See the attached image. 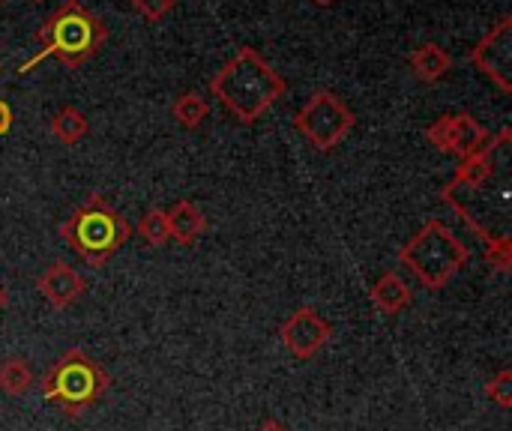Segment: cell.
I'll return each mask as SVG.
<instances>
[{
  "instance_id": "6da1fadb",
  "label": "cell",
  "mask_w": 512,
  "mask_h": 431,
  "mask_svg": "<svg viewBox=\"0 0 512 431\" xmlns=\"http://www.w3.org/2000/svg\"><path fill=\"white\" fill-rule=\"evenodd\" d=\"M285 90H288L285 78L255 48H249V45L240 48L210 78V93L243 126L258 123L285 96Z\"/></svg>"
},
{
  "instance_id": "7a4b0ae2",
  "label": "cell",
  "mask_w": 512,
  "mask_h": 431,
  "mask_svg": "<svg viewBox=\"0 0 512 431\" xmlns=\"http://www.w3.org/2000/svg\"><path fill=\"white\" fill-rule=\"evenodd\" d=\"M36 36L42 48L18 66V75H24L30 66L42 63L45 57H54L63 66L87 63L108 42V27L99 21V15H93L78 0H66L57 12L48 15V21L39 27Z\"/></svg>"
},
{
  "instance_id": "3957f363",
  "label": "cell",
  "mask_w": 512,
  "mask_h": 431,
  "mask_svg": "<svg viewBox=\"0 0 512 431\" xmlns=\"http://www.w3.org/2000/svg\"><path fill=\"white\" fill-rule=\"evenodd\" d=\"M60 237L87 267L99 270L132 237V225L111 201H105L102 195H90L60 225Z\"/></svg>"
},
{
  "instance_id": "277c9868",
  "label": "cell",
  "mask_w": 512,
  "mask_h": 431,
  "mask_svg": "<svg viewBox=\"0 0 512 431\" xmlns=\"http://www.w3.org/2000/svg\"><path fill=\"white\" fill-rule=\"evenodd\" d=\"M468 261H471V249L441 219H429L399 249V264L429 291L447 288L465 270Z\"/></svg>"
},
{
  "instance_id": "5b68a950",
  "label": "cell",
  "mask_w": 512,
  "mask_h": 431,
  "mask_svg": "<svg viewBox=\"0 0 512 431\" xmlns=\"http://www.w3.org/2000/svg\"><path fill=\"white\" fill-rule=\"evenodd\" d=\"M108 384L111 378L96 360H90L81 348H69L42 378V399L63 414L78 417L105 396Z\"/></svg>"
},
{
  "instance_id": "8992f818",
  "label": "cell",
  "mask_w": 512,
  "mask_h": 431,
  "mask_svg": "<svg viewBox=\"0 0 512 431\" xmlns=\"http://www.w3.org/2000/svg\"><path fill=\"white\" fill-rule=\"evenodd\" d=\"M357 126V114L333 90H315L294 114V129L321 153H333Z\"/></svg>"
},
{
  "instance_id": "52a82bcc",
  "label": "cell",
  "mask_w": 512,
  "mask_h": 431,
  "mask_svg": "<svg viewBox=\"0 0 512 431\" xmlns=\"http://www.w3.org/2000/svg\"><path fill=\"white\" fill-rule=\"evenodd\" d=\"M426 138H429V144L435 150L450 153V156H459V159H468V156L480 153L492 141L489 129L474 114H465V111L462 114H444V117H438L426 129Z\"/></svg>"
},
{
  "instance_id": "ba28073f",
  "label": "cell",
  "mask_w": 512,
  "mask_h": 431,
  "mask_svg": "<svg viewBox=\"0 0 512 431\" xmlns=\"http://www.w3.org/2000/svg\"><path fill=\"white\" fill-rule=\"evenodd\" d=\"M471 63L501 90L512 93V18L504 15L474 48Z\"/></svg>"
},
{
  "instance_id": "9c48e42d",
  "label": "cell",
  "mask_w": 512,
  "mask_h": 431,
  "mask_svg": "<svg viewBox=\"0 0 512 431\" xmlns=\"http://www.w3.org/2000/svg\"><path fill=\"white\" fill-rule=\"evenodd\" d=\"M333 336V327L309 306L297 309L294 315L285 318V324L279 327V339L288 348V354H294L297 360H312Z\"/></svg>"
},
{
  "instance_id": "30bf717a",
  "label": "cell",
  "mask_w": 512,
  "mask_h": 431,
  "mask_svg": "<svg viewBox=\"0 0 512 431\" xmlns=\"http://www.w3.org/2000/svg\"><path fill=\"white\" fill-rule=\"evenodd\" d=\"M510 138L512 129H501V132L489 141V147H483L480 153L462 159V165L456 168L453 180H450L441 192H462V189H465V192H477V189H483V186L495 177L498 153L510 144Z\"/></svg>"
},
{
  "instance_id": "8fae6325",
  "label": "cell",
  "mask_w": 512,
  "mask_h": 431,
  "mask_svg": "<svg viewBox=\"0 0 512 431\" xmlns=\"http://www.w3.org/2000/svg\"><path fill=\"white\" fill-rule=\"evenodd\" d=\"M36 288L54 309H66L75 300H81V294L87 291V282L75 267H69L63 261H54V264H48L42 270V276L36 279Z\"/></svg>"
},
{
  "instance_id": "7c38bea8",
  "label": "cell",
  "mask_w": 512,
  "mask_h": 431,
  "mask_svg": "<svg viewBox=\"0 0 512 431\" xmlns=\"http://www.w3.org/2000/svg\"><path fill=\"white\" fill-rule=\"evenodd\" d=\"M408 66L414 72V78L426 81V84H435L441 78H447V72L453 69V57L447 48H441L438 42H423L411 51L408 57Z\"/></svg>"
},
{
  "instance_id": "4fadbf2b",
  "label": "cell",
  "mask_w": 512,
  "mask_h": 431,
  "mask_svg": "<svg viewBox=\"0 0 512 431\" xmlns=\"http://www.w3.org/2000/svg\"><path fill=\"white\" fill-rule=\"evenodd\" d=\"M369 300L384 312V315H399L411 306L414 294L408 288V282L396 273V270H387L372 288H369Z\"/></svg>"
},
{
  "instance_id": "5bb4252c",
  "label": "cell",
  "mask_w": 512,
  "mask_h": 431,
  "mask_svg": "<svg viewBox=\"0 0 512 431\" xmlns=\"http://www.w3.org/2000/svg\"><path fill=\"white\" fill-rule=\"evenodd\" d=\"M168 213V228H171V240H177L180 246H192L201 240V234L207 231V219L204 213L192 204V201H177Z\"/></svg>"
},
{
  "instance_id": "9a60e30c",
  "label": "cell",
  "mask_w": 512,
  "mask_h": 431,
  "mask_svg": "<svg viewBox=\"0 0 512 431\" xmlns=\"http://www.w3.org/2000/svg\"><path fill=\"white\" fill-rule=\"evenodd\" d=\"M87 132H90L87 117H84L78 108H72V105H63V108L51 117V135H54L60 144H78Z\"/></svg>"
},
{
  "instance_id": "2e32d148",
  "label": "cell",
  "mask_w": 512,
  "mask_h": 431,
  "mask_svg": "<svg viewBox=\"0 0 512 431\" xmlns=\"http://www.w3.org/2000/svg\"><path fill=\"white\" fill-rule=\"evenodd\" d=\"M171 117L183 126V129H198L207 117H210V105L201 93L186 90L183 96H177V102L171 105Z\"/></svg>"
},
{
  "instance_id": "e0dca14e",
  "label": "cell",
  "mask_w": 512,
  "mask_h": 431,
  "mask_svg": "<svg viewBox=\"0 0 512 431\" xmlns=\"http://www.w3.org/2000/svg\"><path fill=\"white\" fill-rule=\"evenodd\" d=\"M33 387V372L24 360L12 357L6 363H0V393L6 396H24Z\"/></svg>"
},
{
  "instance_id": "ac0fdd59",
  "label": "cell",
  "mask_w": 512,
  "mask_h": 431,
  "mask_svg": "<svg viewBox=\"0 0 512 431\" xmlns=\"http://www.w3.org/2000/svg\"><path fill=\"white\" fill-rule=\"evenodd\" d=\"M138 237L147 243V246H153V249H162V246H168L171 243V228H168V213L165 210H159V207H153V210H147L144 216H141V222H138Z\"/></svg>"
},
{
  "instance_id": "d6986e66",
  "label": "cell",
  "mask_w": 512,
  "mask_h": 431,
  "mask_svg": "<svg viewBox=\"0 0 512 431\" xmlns=\"http://www.w3.org/2000/svg\"><path fill=\"white\" fill-rule=\"evenodd\" d=\"M486 396L489 402H495L498 408L510 411L512 408V369H501L489 384H486Z\"/></svg>"
},
{
  "instance_id": "ffe728a7",
  "label": "cell",
  "mask_w": 512,
  "mask_h": 431,
  "mask_svg": "<svg viewBox=\"0 0 512 431\" xmlns=\"http://www.w3.org/2000/svg\"><path fill=\"white\" fill-rule=\"evenodd\" d=\"M129 6L147 21H162L177 6V0H129Z\"/></svg>"
},
{
  "instance_id": "44dd1931",
  "label": "cell",
  "mask_w": 512,
  "mask_h": 431,
  "mask_svg": "<svg viewBox=\"0 0 512 431\" xmlns=\"http://www.w3.org/2000/svg\"><path fill=\"white\" fill-rule=\"evenodd\" d=\"M12 129V108L6 99H0V138Z\"/></svg>"
},
{
  "instance_id": "7402d4cb",
  "label": "cell",
  "mask_w": 512,
  "mask_h": 431,
  "mask_svg": "<svg viewBox=\"0 0 512 431\" xmlns=\"http://www.w3.org/2000/svg\"><path fill=\"white\" fill-rule=\"evenodd\" d=\"M258 431H288V429H285L282 423H276V420H267V423H264Z\"/></svg>"
},
{
  "instance_id": "603a6c76",
  "label": "cell",
  "mask_w": 512,
  "mask_h": 431,
  "mask_svg": "<svg viewBox=\"0 0 512 431\" xmlns=\"http://www.w3.org/2000/svg\"><path fill=\"white\" fill-rule=\"evenodd\" d=\"M3 306H6V291L0 288V312H3Z\"/></svg>"
},
{
  "instance_id": "cb8c5ba5",
  "label": "cell",
  "mask_w": 512,
  "mask_h": 431,
  "mask_svg": "<svg viewBox=\"0 0 512 431\" xmlns=\"http://www.w3.org/2000/svg\"><path fill=\"white\" fill-rule=\"evenodd\" d=\"M312 3H318V6H330V3H336V0H312Z\"/></svg>"
},
{
  "instance_id": "d4e9b609",
  "label": "cell",
  "mask_w": 512,
  "mask_h": 431,
  "mask_svg": "<svg viewBox=\"0 0 512 431\" xmlns=\"http://www.w3.org/2000/svg\"><path fill=\"white\" fill-rule=\"evenodd\" d=\"M36 3H39V0H36Z\"/></svg>"
},
{
  "instance_id": "484cf974",
  "label": "cell",
  "mask_w": 512,
  "mask_h": 431,
  "mask_svg": "<svg viewBox=\"0 0 512 431\" xmlns=\"http://www.w3.org/2000/svg\"><path fill=\"white\" fill-rule=\"evenodd\" d=\"M0 3H3V0H0Z\"/></svg>"
}]
</instances>
